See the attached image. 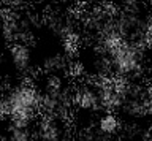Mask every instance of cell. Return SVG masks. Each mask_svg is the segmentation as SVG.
Instances as JSON below:
<instances>
[{"mask_svg": "<svg viewBox=\"0 0 152 141\" xmlns=\"http://www.w3.org/2000/svg\"><path fill=\"white\" fill-rule=\"evenodd\" d=\"M41 111V92L28 83H22L0 100V114H7L14 127H30Z\"/></svg>", "mask_w": 152, "mask_h": 141, "instance_id": "6da1fadb", "label": "cell"}, {"mask_svg": "<svg viewBox=\"0 0 152 141\" xmlns=\"http://www.w3.org/2000/svg\"><path fill=\"white\" fill-rule=\"evenodd\" d=\"M111 62L113 72L117 75V78L130 79L133 75H136L141 70V46L132 40H124L111 54L108 56Z\"/></svg>", "mask_w": 152, "mask_h": 141, "instance_id": "7a4b0ae2", "label": "cell"}, {"mask_svg": "<svg viewBox=\"0 0 152 141\" xmlns=\"http://www.w3.org/2000/svg\"><path fill=\"white\" fill-rule=\"evenodd\" d=\"M10 59H11L13 67L21 75H30L33 67L32 49L26 41H16L10 46Z\"/></svg>", "mask_w": 152, "mask_h": 141, "instance_id": "3957f363", "label": "cell"}, {"mask_svg": "<svg viewBox=\"0 0 152 141\" xmlns=\"http://www.w3.org/2000/svg\"><path fill=\"white\" fill-rule=\"evenodd\" d=\"M73 105L83 111H97L102 108L95 84H81L73 92Z\"/></svg>", "mask_w": 152, "mask_h": 141, "instance_id": "277c9868", "label": "cell"}, {"mask_svg": "<svg viewBox=\"0 0 152 141\" xmlns=\"http://www.w3.org/2000/svg\"><path fill=\"white\" fill-rule=\"evenodd\" d=\"M37 135L40 141H60L64 136L62 129V119H57L54 116H41L37 122Z\"/></svg>", "mask_w": 152, "mask_h": 141, "instance_id": "5b68a950", "label": "cell"}, {"mask_svg": "<svg viewBox=\"0 0 152 141\" xmlns=\"http://www.w3.org/2000/svg\"><path fill=\"white\" fill-rule=\"evenodd\" d=\"M66 54H51L43 60V70L48 75H60L64 70L70 67V62L66 60Z\"/></svg>", "mask_w": 152, "mask_h": 141, "instance_id": "8992f818", "label": "cell"}, {"mask_svg": "<svg viewBox=\"0 0 152 141\" xmlns=\"http://www.w3.org/2000/svg\"><path fill=\"white\" fill-rule=\"evenodd\" d=\"M97 127H98V132L102 135H106V136L116 135L119 132V129H121V119H119V116L116 114V113L106 111L98 119Z\"/></svg>", "mask_w": 152, "mask_h": 141, "instance_id": "52a82bcc", "label": "cell"}, {"mask_svg": "<svg viewBox=\"0 0 152 141\" xmlns=\"http://www.w3.org/2000/svg\"><path fill=\"white\" fill-rule=\"evenodd\" d=\"M33 132L30 127H14L11 125L7 135V141H32Z\"/></svg>", "mask_w": 152, "mask_h": 141, "instance_id": "ba28073f", "label": "cell"}, {"mask_svg": "<svg viewBox=\"0 0 152 141\" xmlns=\"http://www.w3.org/2000/svg\"><path fill=\"white\" fill-rule=\"evenodd\" d=\"M62 45H64V51H65L66 56H71L73 53H76V49H78V46H79L78 34H76L75 30L65 34L64 37H62Z\"/></svg>", "mask_w": 152, "mask_h": 141, "instance_id": "9c48e42d", "label": "cell"}, {"mask_svg": "<svg viewBox=\"0 0 152 141\" xmlns=\"http://www.w3.org/2000/svg\"><path fill=\"white\" fill-rule=\"evenodd\" d=\"M27 0H3V3L7 5L8 8H11V10H16V8H21L26 5Z\"/></svg>", "mask_w": 152, "mask_h": 141, "instance_id": "30bf717a", "label": "cell"}, {"mask_svg": "<svg viewBox=\"0 0 152 141\" xmlns=\"http://www.w3.org/2000/svg\"><path fill=\"white\" fill-rule=\"evenodd\" d=\"M147 91H149V94H151V97H152V86H151L149 89H147Z\"/></svg>", "mask_w": 152, "mask_h": 141, "instance_id": "8fae6325", "label": "cell"}, {"mask_svg": "<svg viewBox=\"0 0 152 141\" xmlns=\"http://www.w3.org/2000/svg\"><path fill=\"white\" fill-rule=\"evenodd\" d=\"M86 2H92V0H86Z\"/></svg>", "mask_w": 152, "mask_h": 141, "instance_id": "7c38bea8", "label": "cell"}]
</instances>
